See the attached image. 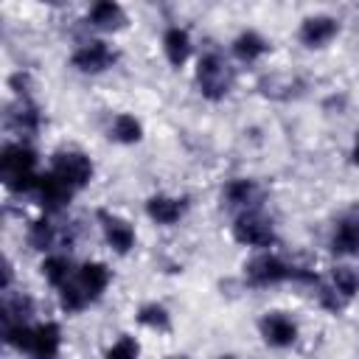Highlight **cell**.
Segmentation results:
<instances>
[{"mask_svg": "<svg viewBox=\"0 0 359 359\" xmlns=\"http://www.w3.org/2000/svg\"><path fill=\"white\" fill-rule=\"evenodd\" d=\"M109 283V269L98 261L84 264L76 275V280H67L62 286V309L65 311H81L90 300H95Z\"/></svg>", "mask_w": 359, "mask_h": 359, "instance_id": "cell-1", "label": "cell"}, {"mask_svg": "<svg viewBox=\"0 0 359 359\" xmlns=\"http://www.w3.org/2000/svg\"><path fill=\"white\" fill-rule=\"evenodd\" d=\"M36 154L22 143H8L0 154V174L8 191H31L36 188L39 177L34 171Z\"/></svg>", "mask_w": 359, "mask_h": 359, "instance_id": "cell-2", "label": "cell"}, {"mask_svg": "<svg viewBox=\"0 0 359 359\" xmlns=\"http://www.w3.org/2000/svg\"><path fill=\"white\" fill-rule=\"evenodd\" d=\"M233 79H236L233 67H230L219 53H208V56H202L199 65H196V84H199V93H202L205 98H210V101L224 98V95L230 93V87H233Z\"/></svg>", "mask_w": 359, "mask_h": 359, "instance_id": "cell-3", "label": "cell"}, {"mask_svg": "<svg viewBox=\"0 0 359 359\" xmlns=\"http://www.w3.org/2000/svg\"><path fill=\"white\" fill-rule=\"evenodd\" d=\"M244 275H247V280L252 283V286H269V283H280V280H317L311 272H300V269H294V266H289V264H283L278 255H269V252H264V255H255L247 266H244Z\"/></svg>", "mask_w": 359, "mask_h": 359, "instance_id": "cell-4", "label": "cell"}, {"mask_svg": "<svg viewBox=\"0 0 359 359\" xmlns=\"http://www.w3.org/2000/svg\"><path fill=\"white\" fill-rule=\"evenodd\" d=\"M65 185H70L73 191L84 188L93 180V163L90 157H84L81 151H59L53 157V168H50Z\"/></svg>", "mask_w": 359, "mask_h": 359, "instance_id": "cell-5", "label": "cell"}, {"mask_svg": "<svg viewBox=\"0 0 359 359\" xmlns=\"http://www.w3.org/2000/svg\"><path fill=\"white\" fill-rule=\"evenodd\" d=\"M233 238L241 241V244H250V247H269L275 241V230H272V224L261 213L247 210V213H241L236 219Z\"/></svg>", "mask_w": 359, "mask_h": 359, "instance_id": "cell-6", "label": "cell"}, {"mask_svg": "<svg viewBox=\"0 0 359 359\" xmlns=\"http://www.w3.org/2000/svg\"><path fill=\"white\" fill-rule=\"evenodd\" d=\"M73 65L81 73H101L115 65V50L107 42H87L73 53Z\"/></svg>", "mask_w": 359, "mask_h": 359, "instance_id": "cell-7", "label": "cell"}, {"mask_svg": "<svg viewBox=\"0 0 359 359\" xmlns=\"http://www.w3.org/2000/svg\"><path fill=\"white\" fill-rule=\"evenodd\" d=\"M261 337H264L269 345H275V348H286V345L294 342L297 325H294L286 314L272 311V314H266V317L261 320Z\"/></svg>", "mask_w": 359, "mask_h": 359, "instance_id": "cell-8", "label": "cell"}, {"mask_svg": "<svg viewBox=\"0 0 359 359\" xmlns=\"http://www.w3.org/2000/svg\"><path fill=\"white\" fill-rule=\"evenodd\" d=\"M36 191H39V202H42L45 210H62V208L70 202V196H73V188L65 185L53 171L39 177Z\"/></svg>", "mask_w": 359, "mask_h": 359, "instance_id": "cell-9", "label": "cell"}, {"mask_svg": "<svg viewBox=\"0 0 359 359\" xmlns=\"http://www.w3.org/2000/svg\"><path fill=\"white\" fill-rule=\"evenodd\" d=\"M98 219H101V224H104V236H107V241L115 247V252H121V255L129 252L132 244H135V227H132L126 219L112 216V213H107V210H101Z\"/></svg>", "mask_w": 359, "mask_h": 359, "instance_id": "cell-10", "label": "cell"}, {"mask_svg": "<svg viewBox=\"0 0 359 359\" xmlns=\"http://www.w3.org/2000/svg\"><path fill=\"white\" fill-rule=\"evenodd\" d=\"M59 342H62V331L56 323H42L34 328V339H31V356L34 359H56L59 353Z\"/></svg>", "mask_w": 359, "mask_h": 359, "instance_id": "cell-11", "label": "cell"}, {"mask_svg": "<svg viewBox=\"0 0 359 359\" xmlns=\"http://www.w3.org/2000/svg\"><path fill=\"white\" fill-rule=\"evenodd\" d=\"M331 250L339 255H356L359 252V213H348L339 219L337 233L331 238Z\"/></svg>", "mask_w": 359, "mask_h": 359, "instance_id": "cell-12", "label": "cell"}, {"mask_svg": "<svg viewBox=\"0 0 359 359\" xmlns=\"http://www.w3.org/2000/svg\"><path fill=\"white\" fill-rule=\"evenodd\" d=\"M337 31H339V25H337L334 17H309L300 25V39L309 48H320V45L331 42L337 36Z\"/></svg>", "mask_w": 359, "mask_h": 359, "instance_id": "cell-13", "label": "cell"}, {"mask_svg": "<svg viewBox=\"0 0 359 359\" xmlns=\"http://www.w3.org/2000/svg\"><path fill=\"white\" fill-rule=\"evenodd\" d=\"M146 210H149V216H151L157 224H174V222H180V216L185 213V199L151 196V199L146 202Z\"/></svg>", "mask_w": 359, "mask_h": 359, "instance_id": "cell-14", "label": "cell"}, {"mask_svg": "<svg viewBox=\"0 0 359 359\" xmlns=\"http://www.w3.org/2000/svg\"><path fill=\"white\" fill-rule=\"evenodd\" d=\"M90 22H93L95 28H101V31H118V28H123L126 14H123V8H121L118 3L104 0V3H95V6L90 8Z\"/></svg>", "mask_w": 359, "mask_h": 359, "instance_id": "cell-15", "label": "cell"}, {"mask_svg": "<svg viewBox=\"0 0 359 359\" xmlns=\"http://www.w3.org/2000/svg\"><path fill=\"white\" fill-rule=\"evenodd\" d=\"M163 48H165L168 62L174 67H180L188 59V53H191V39H188V34L182 28H168L165 36H163Z\"/></svg>", "mask_w": 359, "mask_h": 359, "instance_id": "cell-16", "label": "cell"}, {"mask_svg": "<svg viewBox=\"0 0 359 359\" xmlns=\"http://www.w3.org/2000/svg\"><path fill=\"white\" fill-rule=\"evenodd\" d=\"M258 185L252 182V180H233V182H227L224 185V199H227V205L230 208H247V205H252L255 199H258Z\"/></svg>", "mask_w": 359, "mask_h": 359, "instance_id": "cell-17", "label": "cell"}, {"mask_svg": "<svg viewBox=\"0 0 359 359\" xmlns=\"http://www.w3.org/2000/svg\"><path fill=\"white\" fill-rule=\"evenodd\" d=\"M345 303L359 292V275L351 266H334L331 269V283H328Z\"/></svg>", "mask_w": 359, "mask_h": 359, "instance_id": "cell-18", "label": "cell"}, {"mask_svg": "<svg viewBox=\"0 0 359 359\" xmlns=\"http://www.w3.org/2000/svg\"><path fill=\"white\" fill-rule=\"evenodd\" d=\"M269 45H266V39L264 36H258L255 31H244L236 42H233V50H236V56L238 59H244V62H252V59H258L264 50H266Z\"/></svg>", "mask_w": 359, "mask_h": 359, "instance_id": "cell-19", "label": "cell"}, {"mask_svg": "<svg viewBox=\"0 0 359 359\" xmlns=\"http://www.w3.org/2000/svg\"><path fill=\"white\" fill-rule=\"evenodd\" d=\"M42 275L48 278V283H53V286H65L67 280H70V261L65 258V255H50V258H45V264H42Z\"/></svg>", "mask_w": 359, "mask_h": 359, "instance_id": "cell-20", "label": "cell"}, {"mask_svg": "<svg viewBox=\"0 0 359 359\" xmlns=\"http://www.w3.org/2000/svg\"><path fill=\"white\" fill-rule=\"evenodd\" d=\"M140 135H143V129H140V123H137L135 115H126L123 112V115L115 118V123H112V137L115 140H121V143H137Z\"/></svg>", "mask_w": 359, "mask_h": 359, "instance_id": "cell-21", "label": "cell"}, {"mask_svg": "<svg viewBox=\"0 0 359 359\" xmlns=\"http://www.w3.org/2000/svg\"><path fill=\"white\" fill-rule=\"evenodd\" d=\"M11 121H14V126L20 132H36L39 129V112H36V107L28 98L20 101V109L11 112Z\"/></svg>", "mask_w": 359, "mask_h": 359, "instance_id": "cell-22", "label": "cell"}, {"mask_svg": "<svg viewBox=\"0 0 359 359\" xmlns=\"http://www.w3.org/2000/svg\"><path fill=\"white\" fill-rule=\"evenodd\" d=\"M53 238H56V236H53V224L45 222V219L34 222L31 230H28V244H31L34 250H50Z\"/></svg>", "mask_w": 359, "mask_h": 359, "instance_id": "cell-23", "label": "cell"}, {"mask_svg": "<svg viewBox=\"0 0 359 359\" xmlns=\"http://www.w3.org/2000/svg\"><path fill=\"white\" fill-rule=\"evenodd\" d=\"M137 320L143 323V325H149V328H157V331H168V311L163 309V306H157V303H149V306H143L140 309V314H137Z\"/></svg>", "mask_w": 359, "mask_h": 359, "instance_id": "cell-24", "label": "cell"}, {"mask_svg": "<svg viewBox=\"0 0 359 359\" xmlns=\"http://www.w3.org/2000/svg\"><path fill=\"white\" fill-rule=\"evenodd\" d=\"M137 353H140L137 342H135L132 337H121V339L107 351V359H137Z\"/></svg>", "mask_w": 359, "mask_h": 359, "instance_id": "cell-25", "label": "cell"}, {"mask_svg": "<svg viewBox=\"0 0 359 359\" xmlns=\"http://www.w3.org/2000/svg\"><path fill=\"white\" fill-rule=\"evenodd\" d=\"M351 160L359 165V140H356V146H353V151H351Z\"/></svg>", "mask_w": 359, "mask_h": 359, "instance_id": "cell-26", "label": "cell"}, {"mask_svg": "<svg viewBox=\"0 0 359 359\" xmlns=\"http://www.w3.org/2000/svg\"><path fill=\"white\" fill-rule=\"evenodd\" d=\"M224 359H230V356H224Z\"/></svg>", "mask_w": 359, "mask_h": 359, "instance_id": "cell-27", "label": "cell"}]
</instances>
